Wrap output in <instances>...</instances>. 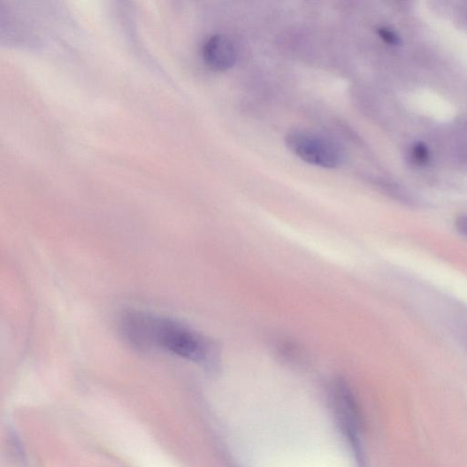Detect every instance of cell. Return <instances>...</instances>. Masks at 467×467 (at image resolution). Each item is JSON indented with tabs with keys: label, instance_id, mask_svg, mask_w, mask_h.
I'll list each match as a JSON object with an SVG mask.
<instances>
[{
	"label": "cell",
	"instance_id": "obj_1",
	"mask_svg": "<svg viewBox=\"0 0 467 467\" xmlns=\"http://www.w3.org/2000/svg\"><path fill=\"white\" fill-rule=\"evenodd\" d=\"M119 331L131 346L140 350L160 348L195 363L206 362L211 353L206 339L169 318L127 311L121 316Z\"/></svg>",
	"mask_w": 467,
	"mask_h": 467
},
{
	"label": "cell",
	"instance_id": "obj_2",
	"mask_svg": "<svg viewBox=\"0 0 467 467\" xmlns=\"http://www.w3.org/2000/svg\"><path fill=\"white\" fill-rule=\"evenodd\" d=\"M285 142L291 153L314 166L333 169L343 162L340 146L323 134L297 129L289 132Z\"/></svg>",
	"mask_w": 467,
	"mask_h": 467
},
{
	"label": "cell",
	"instance_id": "obj_3",
	"mask_svg": "<svg viewBox=\"0 0 467 467\" xmlns=\"http://www.w3.org/2000/svg\"><path fill=\"white\" fill-rule=\"evenodd\" d=\"M334 413L341 429L350 442L360 448V417L356 399L345 383L338 382L333 391Z\"/></svg>",
	"mask_w": 467,
	"mask_h": 467
},
{
	"label": "cell",
	"instance_id": "obj_4",
	"mask_svg": "<svg viewBox=\"0 0 467 467\" xmlns=\"http://www.w3.org/2000/svg\"><path fill=\"white\" fill-rule=\"evenodd\" d=\"M202 56L208 66L219 72L229 70L237 60L235 46L227 37L220 34L213 35L203 42Z\"/></svg>",
	"mask_w": 467,
	"mask_h": 467
},
{
	"label": "cell",
	"instance_id": "obj_5",
	"mask_svg": "<svg viewBox=\"0 0 467 467\" xmlns=\"http://www.w3.org/2000/svg\"><path fill=\"white\" fill-rule=\"evenodd\" d=\"M412 158L417 165H425L430 159V152L427 146L423 142H417L413 146Z\"/></svg>",
	"mask_w": 467,
	"mask_h": 467
},
{
	"label": "cell",
	"instance_id": "obj_6",
	"mask_svg": "<svg viewBox=\"0 0 467 467\" xmlns=\"http://www.w3.org/2000/svg\"><path fill=\"white\" fill-rule=\"evenodd\" d=\"M378 34L389 45L396 46L401 42L400 37L388 27H379L378 29Z\"/></svg>",
	"mask_w": 467,
	"mask_h": 467
},
{
	"label": "cell",
	"instance_id": "obj_7",
	"mask_svg": "<svg viewBox=\"0 0 467 467\" xmlns=\"http://www.w3.org/2000/svg\"><path fill=\"white\" fill-rule=\"evenodd\" d=\"M456 229L467 238V216H459L456 220Z\"/></svg>",
	"mask_w": 467,
	"mask_h": 467
}]
</instances>
